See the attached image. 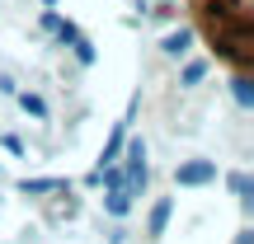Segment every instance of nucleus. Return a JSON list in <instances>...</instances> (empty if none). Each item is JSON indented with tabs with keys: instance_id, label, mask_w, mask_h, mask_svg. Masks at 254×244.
Segmentation results:
<instances>
[{
	"instance_id": "1",
	"label": "nucleus",
	"mask_w": 254,
	"mask_h": 244,
	"mask_svg": "<svg viewBox=\"0 0 254 244\" xmlns=\"http://www.w3.org/2000/svg\"><path fill=\"white\" fill-rule=\"evenodd\" d=\"M202 33L221 47L236 75L250 71V0H189Z\"/></svg>"
},
{
	"instance_id": "2",
	"label": "nucleus",
	"mask_w": 254,
	"mask_h": 244,
	"mask_svg": "<svg viewBox=\"0 0 254 244\" xmlns=\"http://www.w3.org/2000/svg\"><path fill=\"white\" fill-rule=\"evenodd\" d=\"M212 179H217V164L212 160H189V164L174 169V183H179V188H207Z\"/></svg>"
},
{
	"instance_id": "3",
	"label": "nucleus",
	"mask_w": 254,
	"mask_h": 244,
	"mask_svg": "<svg viewBox=\"0 0 254 244\" xmlns=\"http://www.w3.org/2000/svg\"><path fill=\"white\" fill-rule=\"evenodd\" d=\"M170 211H174V202H170V197H160V202L151 207V221H146V235H151V240H160V235H165V226H170Z\"/></svg>"
},
{
	"instance_id": "4",
	"label": "nucleus",
	"mask_w": 254,
	"mask_h": 244,
	"mask_svg": "<svg viewBox=\"0 0 254 244\" xmlns=\"http://www.w3.org/2000/svg\"><path fill=\"white\" fill-rule=\"evenodd\" d=\"M165 56H189V47H193V28H174V33H165Z\"/></svg>"
},
{
	"instance_id": "5",
	"label": "nucleus",
	"mask_w": 254,
	"mask_h": 244,
	"mask_svg": "<svg viewBox=\"0 0 254 244\" xmlns=\"http://www.w3.org/2000/svg\"><path fill=\"white\" fill-rule=\"evenodd\" d=\"M104 211H109V216H127V211H132V197H127L123 188H109V197H104Z\"/></svg>"
},
{
	"instance_id": "6",
	"label": "nucleus",
	"mask_w": 254,
	"mask_h": 244,
	"mask_svg": "<svg viewBox=\"0 0 254 244\" xmlns=\"http://www.w3.org/2000/svg\"><path fill=\"white\" fill-rule=\"evenodd\" d=\"M19 193H66V179H19Z\"/></svg>"
},
{
	"instance_id": "7",
	"label": "nucleus",
	"mask_w": 254,
	"mask_h": 244,
	"mask_svg": "<svg viewBox=\"0 0 254 244\" xmlns=\"http://www.w3.org/2000/svg\"><path fill=\"white\" fill-rule=\"evenodd\" d=\"M202 75H207V61H189V66H184V75H179V80H184V85H198Z\"/></svg>"
},
{
	"instance_id": "8",
	"label": "nucleus",
	"mask_w": 254,
	"mask_h": 244,
	"mask_svg": "<svg viewBox=\"0 0 254 244\" xmlns=\"http://www.w3.org/2000/svg\"><path fill=\"white\" fill-rule=\"evenodd\" d=\"M19 103H24V113H33V118H47V103L38 99V94H19Z\"/></svg>"
},
{
	"instance_id": "9",
	"label": "nucleus",
	"mask_w": 254,
	"mask_h": 244,
	"mask_svg": "<svg viewBox=\"0 0 254 244\" xmlns=\"http://www.w3.org/2000/svg\"><path fill=\"white\" fill-rule=\"evenodd\" d=\"M231 85H236V99H240V108H250V103H254V94H250V75H236Z\"/></svg>"
},
{
	"instance_id": "10",
	"label": "nucleus",
	"mask_w": 254,
	"mask_h": 244,
	"mask_svg": "<svg viewBox=\"0 0 254 244\" xmlns=\"http://www.w3.org/2000/svg\"><path fill=\"white\" fill-rule=\"evenodd\" d=\"M71 47H75V56H80V61H85V66H90V61H94V47H90V38H85V33H80V38H75V43H71Z\"/></svg>"
},
{
	"instance_id": "11",
	"label": "nucleus",
	"mask_w": 254,
	"mask_h": 244,
	"mask_svg": "<svg viewBox=\"0 0 254 244\" xmlns=\"http://www.w3.org/2000/svg\"><path fill=\"white\" fill-rule=\"evenodd\" d=\"M231 193L250 202V174H231Z\"/></svg>"
},
{
	"instance_id": "12",
	"label": "nucleus",
	"mask_w": 254,
	"mask_h": 244,
	"mask_svg": "<svg viewBox=\"0 0 254 244\" xmlns=\"http://www.w3.org/2000/svg\"><path fill=\"white\" fill-rule=\"evenodd\" d=\"M236 244H254V235H250V230H240V240Z\"/></svg>"
},
{
	"instance_id": "13",
	"label": "nucleus",
	"mask_w": 254,
	"mask_h": 244,
	"mask_svg": "<svg viewBox=\"0 0 254 244\" xmlns=\"http://www.w3.org/2000/svg\"><path fill=\"white\" fill-rule=\"evenodd\" d=\"M43 5H47V9H52V5H57V0H43Z\"/></svg>"
}]
</instances>
